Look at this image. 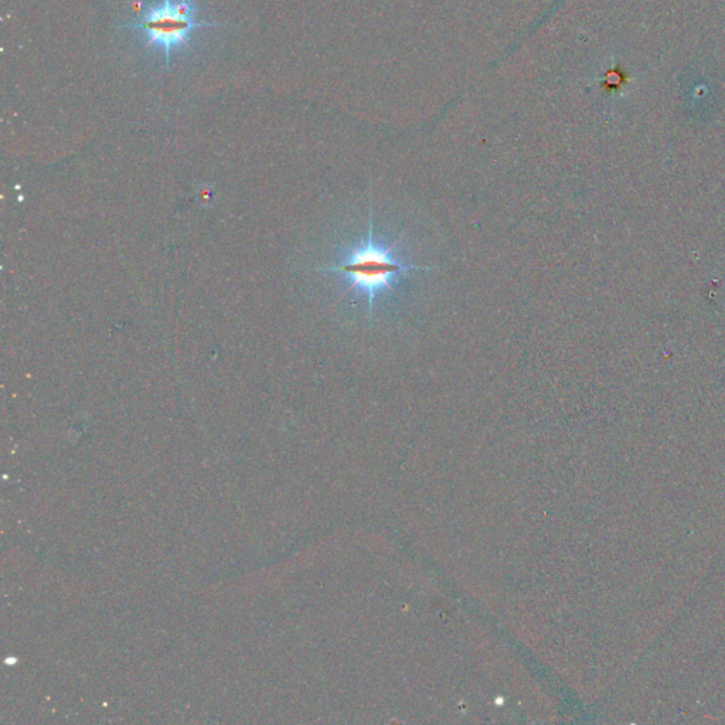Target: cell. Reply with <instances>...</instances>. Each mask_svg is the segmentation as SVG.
<instances>
[{
  "label": "cell",
  "mask_w": 725,
  "mask_h": 725,
  "mask_svg": "<svg viewBox=\"0 0 725 725\" xmlns=\"http://www.w3.org/2000/svg\"><path fill=\"white\" fill-rule=\"evenodd\" d=\"M431 269L433 267H418L404 261L397 242L376 240L372 211L369 228L361 241L351 245L338 262L323 268V271L342 274L349 281L346 291L365 298L370 323L374 320V302L391 294L403 274Z\"/></svg>",
  "instance_id": "6da1fadb"
},
{
  "label": "cell",
  "mask_w": 725,
  "mask_h": 725,
  "mask_svg": "<svg viewBox=\"0 0 725 725\" xmlns=\"http://www.w3.org/2000/svg\"><path fill=\"white\" fill-rule=\"evenodd\" d=\"M194 0H155L142 2L136 17L121 27L139 34L148 50H160L165 65L169 69L174 54L192 49L194 31L204 27H222L223 24L196 19Z\"/></svg>",
  "instance_id": "7a4b0ae2"
}]
</instances>
